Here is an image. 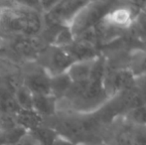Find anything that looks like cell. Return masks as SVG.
Returning a JSON list of instances; mask_svg holds the SVG:
<instances>
[{"label":"cell","instance_id":"obj_1","mask_svg":"<svg viewBox=\"0 0 146 145\" xmlns=\"http://www.w3.org/2000/svg\"><path fill=\"white\" fill-rule=\"evenodd\" d=\"M0 26L20 37H36L42 30L43 20L39 10L25 2L0 3Z\"/></svg>","mask_w":146,"mask_h":145},{"label":"cell","instance_id":"obj_2","mask_svg":"<svg viewBox=\"0 0 146 145\" xmlns=\"http://www.w3.org/2000/svg\"><path fill=\"white\" fill-rule=\"evenodd\" d=\"M113 8V2L88 1L78 12L70 25V30L75 39L83 33L94 29L100 24L102 18Z\"/></svg>","mask_w":146,"mask_h":145},{"label":"cell","instance_id":"obj_3","mask_svg":"<svg viewBox=\"0 0 146 145\" xmlns=\"http://www.w3.org/2000/svg\"><path fill=\"white\" fill-rule=\"evenodd\" d=\"M88 1L66 0L56 1L52 8L46 13V17L51 24L60 27H70L78 12Z\"/></svg>","mask_w":146,"mask_h":145},{"label":"cell","instance_id":"obj_4","mask_svg":"<svg viewBox=\"0 0 146 145\" xmlns=\"http://www.w3.org/2000/svg\"><path fill=\"white\" fill-rule=\"evenodd\" d=\"M47 66L43 67L51 77L67 73L69 68L76 62L72 55L65 48L54 47L49 50V58Z\"/></svg>","mask_w":146,"mask_h":145},{"label":"cell","instance_id":"obj_5","mask_svg":"<svg viewBox=\"0 0 146 145\" xmlns=\"http://www.w3.org/2000/svg\"><path fill=\"white\" fill-rule=\"evenodd\" d=\"M23 85L34 95H51V75L43 67L27 73L24 77Z\"/></svg>","mask_w":146,"mask_h":145},{"label":"cell","instance_id":"obj_6","mask_svg":"<svg viewBox=\"0 0 146 145\" xmlns=\"http://www.w3.org/2000/svg\"><path fill=\"white\" fill-rule=\"evenodd\" d=\"M133 73L128 70H117L104 79V87L106 95H113L134 81Z\"/></svg>","mask_w":146,"mask_h":145},{"label":"cell","instance_id":"obj_7","mask_svg":"<svg viewBox=\"0 0 146 145\" xmlns=\"http://www.w3.org/2000/svg\"><path fill=\"white\" fill-rule=\"evenodd\" d=\"M16 122L19 127L27 132H32L44 125L45 118L34 109H20L15 114Z\"/></svg>","mask_w":146,"mask_h":145},{"label":"cell","instance_id":"obj_8","mask_svg":"<svg viewBox=\"0 0 146 145\" xmlns=\"http://www.w3.org/2000/svg\"><path fill=\"white\" fill-rule=\"evenodd\" d=\"M14 48L19 54L27 58L39 57V55L41 56L46 50V48L43 46L42 43L39 42L36 37H21L15 42Z\"/></svg>","mask_w":146,"mask_h":145},{"label":"cell","instance_id":"obj_9","mask_svg":"<svg viewBox=\"0 0 146 145\" xmlns=\"http://www.w3.org/2000/svg\"><path fill=\"white\" fill-rule=\"evenodd\" d=\"M96 59L78 61V62H75L70 67L69 70L67 71V73L70 79H71V81H73V83H86V81H88Z\"/></svg>","mask_w":146,"mask_h":145},{"label":"cell","instance_id":"obj_10","mask_svg":"<svg viewBox=\"0 0 146 145\" xmlns=\"http://www.w3.org/2000/svg\"><path fill=\"white\" fill-rule=\"evenodd\" d=\"M33 109L41 116H52L57 111V99L53 95H33Z\"/></svg>","mask_w":146,"mask_h":145},{"label":"cell","instance_id":"obj_11","mask_svg":"<svg viewBox=\"0 0 146 145\" xmlns=\"http://www.w3.org/2000/svg\"><path fill=\"white\" fill-rule=\"evenodd\" d=\"M73 81L67 73L51 77V95L58 99L60 97H65L71 89Z\"/></svg>","mask_w":146,"mask_h":145},{"label":"cell","instance_id":"obj_12","mask_svg":"<svg viewBox=\"0 0 146 145\" xmlns=\"http://www.w3.org/2000/svg\"><path fill=\"white\" fill-rule=\"evenodd\" d=\"M19 110L13 91L6 87H0V113L16 114Z\"/></svg>","mask_w":146,"mask_h":145},{"label":"cell","instance_id":"obj_13","mask_svg":"<svg viewBox=\"0 0 146 145\" xmlns=\"http://www.w3.org/2000/svg\"><path fill=\"white\" fill-rule=\"evenodd\" d=\"M35 137V139L41 145H52L59 133L52 127L44 124L43 126L39 127L38 129L29 132Z\"/></svg>","mask_w":146,"mask_h":145},{"label":"cell","instance_id":"obj_14","mask_svg":"<svg viewBox=\"0 0 146 145\" xmlns=\"http://www.w3.org/2000/svg\"><path fill=\"white\" fill-rule=\"evenodd\" d=\"M20 109H33V93L22 83L13 91Z\"/></svg>","mask_w":146,"mask_h":145},{"label":"cell","instance_id":"obj_15","mask_svg":"<svg viewBox=\"0 0 146 145\" xmlns=\"http://www.w3.org/2000/svg\"><path fill=\"white\" fill-rule=\"evenodd\" d=\"M28 132L23 128L17 127L9 130H0V145H11L19 141Z\"/></svg>","mask_w":146,"mask_h":145},{"label":"cell","instance_id":"obj_16","mask_svg":"<svg viewBox=\"0 0 146 145\" xmlns=\"http://www.w3.org/2000/svg\"><path fill=\"white\" fill-rule=\"evenodd\" d=\"M75 41V37L71 32L69 27H61L59 32L56 34L52 46L59 48H67Z\"/></svg>","mask_w":146,"mask_h":145},{"label":"cell","instance_id":"obj_17","mask_svg":"<svg viewBox=\"0 0 146 145\" xmlns=\"http://www.w3.org/2000/svg\"><path fill=\"white\" fill-rule=\"evenodd\" d=\"M133 26H134V31L136 36L140 40L146 41V13L143 11H139V13L136 15L134 21H133Z\"/></svg>","mask_w":146,"mask_h":145},{"label":"cell","instance_id":"obj_18","mask_svg":"<svg viewBox=\"0 0 146 145\" xmlns=\"http://www.w3.org/2000/svg\"><path fill=\"white\" fill-rule=\"evenodd\" d=\"M128 118L139 125L146 126V103H142L132 109L128 113Z\"/></svg>","mask_w":146,"mask_h":145},{"label":"cell","instance_id":"obj_19","mask_svg":"<svg viewBox=\"0 0 146 145\" xmlns=\"http://www.w3.org/2000/svg\"><path fill=\"white\" fill-rule=\"evenodd\" d=\"M17 126L15 114L0 113V130H9Z\"/></svg>","mask_w":146,"mask_h":145},{"label":"cell","instance_id":"obj_20","mask_svg":"<svg viewBox=\"0 0 146 145\" xmlns=\"http://www.w3.org/2000/svg\"><path fill=\"white\" fill-rule=\"evenodd\" d=\"M11 145H41V144L35 139V137L32 134L28 132V133L26 134V135H24L19 141H17L16 143L11 144Z\"/></svg>","mask_w":146,"mask_h":145},{"label":"cell","instance_id":"obj_21","mask_svg":"<svg viewBox=\"0 0 146 145\" xmlns=\"http://www.w3.org/2000/svg\"><path fill=\"white\" fill-rule=\"evenodd\" d=\"M52 145H77L75 142L72 141L70 138H67L63 135H59L57 136V138L55 139V141L53 142Z\"/></svg>","mask_w":146,"mask_h":145},{"label":"cell","instance_id":"obj_22","mask_svg":"<svg viewBox=\"0 0 146 145\" xmlns=\"http://www.w3.org/2000/svg\"><path fill=\"white\" fill-rule=\"evenodd\" d=\"M134 81L136 83V85L140 87L141 91L146 93V73H143L140 77L134 79Z\"/></svg>","mask_w":146,"mask_h":145}]
</instances>
